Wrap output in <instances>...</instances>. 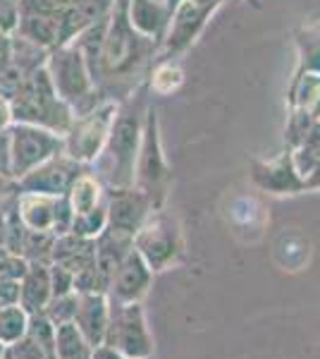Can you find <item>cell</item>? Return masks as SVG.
Masks as SVG:
<instances>
[{"mask_svg": "<svg viewBox=\"0 0 320 359\" xmlns=\"http://www.w3.org/2000/svg\"><path fill=\"white\" fill-rule=\"evenodd\" d=\"M148 103L151 98L144 96L141 86L122 98L106 147L89 165L108 189L134 187L139 149H141L144 137V115H146Z\"/></svg>", "mask_w": 320, "mask_h": 359, "instance_id": "cell-1", "label": "cell"}, {"mask_svg": "<svg viewBox=\"0 0 320 359\" xmlns=\"http://www.w3.org/2000/svg\"><path fill=\"white\" fill-rule=\"evenodd\" d=\"M10 106H13L15 123L39 125L62 137L74 123V111L57 96L46 65L34 69L22 82V86L10 98Z\"/></svg>", "mask_w": 320, "mask_h": 359, "instance_id": "cell-2", "label": "cell"}, {"mask_svg": "<svg viewBox=\"0 0 320 359\" xmlns=\"http://www.w3.org/2000/svg\"><path fill=\"white\" fill-rule=\"evenodd\" d=\"M46 67H48V74L53 79L57 96L72 108L74 118L91 111L103 98V94L98 91V86L94 82V74H91L84 55L74 46V41L55 46L48 53Z\"/></svg>", "mask_w": 320, "mask_h": 359, "instance_id": "cell-3", "label": "cell"}, {"mask_svg": "<svg viewBox=\"0 0 320 359\" xmlns=\"http://www.w3.org/2000/svg\"><path fill=\"white\" fill-rule=\"evenodd\" d=\"M170 177L172 168L167 163L165 147H162L158 108L151 101L146 115H144V137L141 149H139L134 187H139L144 194H148V199L153 201L155 208H162L167 199V189H170Z\"/></svg>", "mask_w": 320, "mask_h": 359, "instance_id": "cell-4", "label": "cell"}, {"mask_svg": "<svg viewBox=\"0 0 320 359\" xmlns=\"http://www.w3.org/2000/svg\"><path fill=\"white\" fill-rule=\"evenodd\" d=\"M134 252L148 264L153 273L172 269L184 254V235L177 218L162 208H155L146 223L134 235Z\"/></svg>", "mask_w": 320, "mask_h": 359, "instance_id": "cell-5", "label": "cell"}, {"mask_svg": "<svg viewBox=\"0 0 320 359\" xmlns=\"http://www.w3.org/2000/svg\"><path fill=\"white\" fill-rule=\"evenodd\" d=\"M120 101L115 98H101L91 111L74 118L72 127L62 137L65 151L69 158H74L81 165H91L98 158V154L106 147L110 130H113L115 115H118Z\"/></svg>", "mask_w": 320, "mask_h": 359, "instance_id": "cell-6", "label": "cell"}, {"mask_svg": "<svg viewBox=\"0 0 320 359\" xmlns=\"http://www.w3.org/2000/svg\"><path fill=\"white\" fill-rule=\"evenodd\" d=\"M103 343L113 345L127 359L153 357V335L148 331L146 311L141 302H110L108 331Z\"/></svg>", "mask_w": 320, "mask_h": 359, "instance_id": "cell-7", "label": "cell"}, {"mask_svg": "<svg viewBox=\"0 0 320 359\" xmlns=\"http://www.w3.org/2000/svg\"><path fill=\"white\" fill-rule=\"evenodd\" d=\"M223 3L225 0H182L174 8L170 27L160 43V60H177L182 53H187Z\"/></svg>", "mask_w": 320, "mask_h": 359, "instance_id": "cell-8", "label": "cell"}, {"mask_svg": "<svg viewBox=\"0 0 320 359\" xmlns=\"http://www.w3.org/2000/svg\"><path fill=\"white\" fill-rule=\"evenodd\" d=\"M10 142H13V180L27 175L65 147L62 135L29 123H15L10 127Z\"/></svg>", "mask_w": 320, "mask_h": 359, "instance_id": "cell-9", "label": "cell"}, {"mask_svg": "<svg viewBox=\"0 0 320 359\" xmlns=\"http://www.w3.org/2000/svg\"><path fill=\"white\" fill-rule=\"evenodd\" d=\"M86 165L77 163L74 158H69L65 151L55 154L53 158L43 161L34 170H29L27 175H22L17 182L20 192H36V194H48V196H62L69 192L72 182L79 177V172Z\"/></svg>", "mask_w": 320, "mask_h": 359, "instance_id": "cell-10", "label": "cell"}, {"mask_svg": "<svg viewBox=\"0 0 320 359\" xmlns=\"http://www.w3.org/2000/svg\"><path fill=\"white\" fill-rule=\"evenodd\" d=\"M251 180L256 187L275 196L306 192V182L301 172L296 170L289 149H284L282 154L272 156V158H256L251 163Z\"/></svg>", "mask_w": 320, "mask_h": 359, "instance_id": "cell-11", "label": "cell"}, {"mask_svg": "<svg viewBox=\"0 0 320 359\" xmlns=\"http://www.w3.org/2000/svg\"><path fill=\"white\" fill-rule=\"evenodd\" d=\"M153 211V201L139 187L108 189V228L134 237Z\"/></svg>", "mask_w": 320, "mask_h": 359, "instance_id": "cell-12", "label": "cell"}, {"mask_svg": "<svg viewBox=\"0 0 320 359\" xmlns=\"http://www.w3.org/2000/svg\"><path fill=\"white\" fill-rule=\"evenodd\" d=\"M153 276L155 273L148 269V264L132 249V252L125 257V262L118 266L115 276L110 278V285L106 292L108 299L110 302H120V304L141 302V299L148 294Z\"/></svg>", "mask_w": 320, "mask_h": 359, "instance_id": "cell-13", "label": "cell"}, {"mask_svg": "<svg viewBox=\"0 0 320 359\" xmlns=\"http://www.w3.org/2000/svg\"><path fill=\"white\" fill-rule=\"evenodd\" d=\"M127 20L141 36L151 39L160 48L172 20V8L167 0H130Z\"/></svg>", "mask_w": 320, "mask_h": 359, "instance_id": "cell-14", "label": "cell"}, {"mask_svg": "<svg viewBox=\"0 0 320 359\" xmlns=\"http://www.w3.org/2000/svg\"><path fill=\"white\" fill-rule=\"evenodd\" d=\"M110 318V299L106 292H81L77 314H74V326L91 345H101L106 340Z\"/></svg>", "mask_w": 320, "mask_h": 359, "instance_id": "cell-15", "label": "cell"}, {"mask_svg": "<svg viewBox=\"0 0 320 359\" xmlns=\"http://www.w3.org/2000/svg\"><path fill=\"white\" fill-rule=\"evenodd\" d=\"M115 0H74L60 13V43H69L84 32L86 27L96 25L103 17H110Z\"/></svg>", "mask_w": 320, "mask_h": 359, "instance_id": "cell-16", "label": "cell"}, {"mask_svg": "<svg viewBox=\"0 0 320 359\" xmlns=\"http://www.w3.org/2000/svg\"><path fill=\"white\" fill-rule=\"evenodd\" d=\"M94 242H96V269L108 287L110 278L115 276L118 266L125 262V257L134 249V237L120 233V230L106 228Z\"/></svg>", "mask_w": 320, "mask_h": 359, "instance_id": "cell-17", "label": "cell"}, {"mask_svg": "<svg viewBox=\"0 0 320 359\" xmlns=\"http://www.w3.org/2000/svg\"><path fill=\"white\" fill-rule=\"evenodd\" d=\"M53 297L50 287V264L32 262L27 276L20 280V304L32 314H43L46 304Z\"/></svg>", "mask_w": 320, "mask_h": 359, "instance_id": "cell-18", "label": "cell"}, {"mask_svg": "<svg viewBox=\"0 0 320 359\" xmlns=\"http://www.w3.org/2000/svg\"><path fill=\"white\" fill-rule=\"evenodd\" d=\"M13 34L46 50H53L60 43V15H20Z\"/></svg>", "mask_w": 320, "mask_h": 359, "instance_id": "cell-19", "label": "cell"}, {"mask_svg": "<svg viewBox=\"0 0 320 359\" xmlns=\"http://www.w3.org/2000/svg\"><path fill=\"white\" fill-rule=\"evenodd\" d=\"M15 204L27 230H48V233H53L55 196L36 194V192H20V189H17Z\"/></svg>", "mask_w": 320, "mask_h": 359, "instance_id": "cell-20", "label": "cell"}, {"mask_svg": "<svg viewBox=\"0 0 320 359\" xmlns=\"http://www.w3.org/2000/svg\"><path fill=\"white\" fill-rule=\"evenodd\" d=\"M67 199L74 208V216H79V213H86V211H91V208L101 206L103 201L108 199V187L98 180L96 172L86 165L84 170L79 172V177L72 182V187H69Z\"/></svg>", "mask_w": 320, "mask_h": 359, "instance_id": "cell-21", "label": "cell"}, {"mask_svg": "<svg viewBox=\"0 0 320 359\" xmlns=\"http://www.w3.org/2000/svg\"><path fill=\"white\" fill-rule=\"evenodd\" d=\"M91 352H94V345L81 335L74 321L55 326L53 359H91Z\"/></svg>", "mask_w": 320, "mask_h": 359, "instance_id": "cell-22", "label": "cell"}, {"mask_svg": "<svg viewBox=\"0 0 320 359\" xmlns=\"http://www.w3.org/2000/svg\"><path fill=\"white\" fill-rule=\"evenodd\" d=\"M184 82V72L179 67L177 60H155L153 67L148 72V91L158 96L174 94V91L182 86Z\"/></svg>", "mask_w": 320, "mask_h": 359, "instance_id": "cell-23", "label": "cell"}, {"mask_svg": "<svg viewBox=\"0 0 320 359\" xmlns=\"http://www.w3.org/2000/svg\"><path fill=\"white\" fill-rule=\"evenodd\" d=\"M29 328V311L20 302L0 306V343L5 347L17 343L27 335Z\"/></svg>", "mask_w": 320, "mask_h": 359, "instance_id": "cell-24", "label": "cell"}, {"mask_svg": "<svg viewBox=\"0 0 320 359\" xmlns=\"http://www.w3.org/2000/svg\"><path fill=\"white\" fill-rule=\"evenodd\" d=\"M296 50H299V67H296V72L320 74V25L304 27L296 34Z\"/></svg>", "mask_w": 320, "mask_h": 359, "instance_id": "cell-25", "label": "cell"}, {"mask_svg": "<svg viewBox=\"0 0 320 359\" xmlns=\"http://www.w3.org/2000/svg\"><path fill=\"white\" fill-rule=\"evenodd\" d=\"M106 228H108V199L103 201L101 206L74 216V223H72V233L79 237H86V240H96Z\"/></svg>", "mask_w": 320, "mask_h": 359, "instance_id": "cell-26", "label": "cell"}, {"mask_svg": "<svg viewBox=\"0 0 320 359\" xmlns=\"http://www.w3.org/2000/svg\"><path fill=\"white\" fill-rule=\"evenodd\" d=\"M313 123H316V120L308 115V111H301V108H289L287 130H284V142H287V149L299 147V144L308 137Z\"/></svg>", "mask_w": 320, "mask_h": 359, "instance_id": "cell-27", "label": "cell"}, {"mask_svg": "<svg viewBox=\"0 0 320 359\" xmlns=\"http://www.w3.org/2000/svg\"><path fill=\"white\" fill-rule=\"evenodd\" d=\"M77 304H79V292H69V294H60V297H50V302L46 304L43 314L60 326V323H69L74 321V314H77Z\"/></svg>", "mask_w": 320, "mask_h": 359, "instance_id": "cell-28", "label": "cell"}, {"mask_svg": "<svg viewBox=\"0 0 320 359\" xmlns=\"http://www.w3.org/2000/svg\"><path fill=\"white\" fill-rule=\"evenodd\" d=\"M5 359H50V355L32 338V335H25V338H20L17 343L8 345Z\"/></svg>", "mask_w": 320, "mask_h": 359, "instance_id": "cell-29", "label": "cell"}, {"mask_svg": "<svg viewBox=\"0 0 320 359\" xmlns=\"http://www.w3.org/2000/svg\"><path fill=\"white\" fill-rule=\"evenodd\" d=\"M50 287H53V297L74 292V273L60 264H50Z\"/></svg>", "mask_w": 320, "mask_h": 359, "instance_id": "cell-30", "label": "cell"}, {"mask_svg": "<svg viewBox=\"0 0 320 359\" xmlns=\"http://www.w3.org/2000/svg\"><path fill=\"white\" fill-rule=\"evenodd\" d=\"M0 177L13 180V142H10V130L0 132Z\"/></svg>", "mask_w": 320, "mask_h": 359, "instance_id": "cell-31", "label": "cell"}, {"mask_svg": "<svg viewBox=\"0 0 320 359\" xmlns=\"http://www.w3.org/2000/svg\"><path fill=\"white\" fill-rule=\"evenodd\" d=\"M20 302V280L0 276V304Z\"/></svg>", "mask_w": 320, "mask_h": 359, "instance_id": "cell-32", "label": "cell"}, {"mask_svg": "<svg viewBox=\"0 0 320 359\" xmlns=\"http://www.w3.org/2000/svg\"><path fill=\"white\" fill-rule=\"evenodd\" d=\"M13 65V32L0 29V74Z\"/></svg>", "mask_w": 320, "mask_h": 359, "instance_id": "cell-33", "label": "cell"}, {"mask_svg": "<svg viewBox=\"0 0 320 359\" xmlns=\"http://www.w3.org/2000/svg\"><path fill=\"white\" fill-rule=\"evenodd\" d=\"M17 5H20V0H0V29H8V32L15 29Z\"/></svg>", "mask_w": 320, "mask_h": 359, "instance_id": "cell-34", "label": "cell"}, {"mask_svg": "<svg viewBox=\"0 0 320 359\" xmlns=\"http://www.w3.org/2000/svg\"><path fill=\"white\" fill-rule=\"evenodd\" d=\"M15 125V115H13V106H10V101L0 94V132L3 130H10V127Z\"/></svg>", "mask_w": 320, "mask_h": 359, "instance_id": "cell-35", "label": "cell"}, {"mask_svg": "<svg viewBox=\"0 0 320 359\" xmlns=\"http://www.w3.org/2000/svg\"><path fill=\"white\" fill-rule=\"evenodd\" d=\"M91 359H127V357L122 355L120 350H115L113 345L101 343V345L94 347V352H91Z\"/></svg>", "mask_w": 320, "mask_h": 359, "instance_id": "cell-36", "label": "cell"}, {"mask_svg": "<svg viewBox=\"0 0 320 359\" xmlns=\"http://www.w3.org/2000/svg\"><path fill=\"white\" fill-rule=\"evenodd\" d=\"M311 189H320V161L311 170V175L306 177V192H311Z\"/></svg>", "mask_w": 320, "mask_h": 359, "instance_id": "cell-37", "label": "cell"}, {"mask_svg": "<svg viewBox=\"0 0 320 359\" xmlns=\"http://www.w3.org/2000/svg\"><path fill=\"white\" fill-rule=\"evenodd\" d=\"M17 189V182L15 180H8V177H0V204L8 199V192Z\"/></svg>", "mask_w": 320, "mask_h": 359, "instance_id": "cell-38", "label": "cell"}, {"mask_svg": "<svg viewBox=\"0 0 320 359\" xmlns=\"http://www.w3.org/2000/svg\"><path fill=\"white\" fill-rule=\"evenodd\" d=\"M127 5H130V0H115V8L118 10H127Z\"/></svg>", "mask_w": 320, "mask_h": 359, "instance_id": "cell-39", "label": "cell"}, {"mask_svg": "<svg viewBox=\"0 0 320 359\" xmlns=\"http://www.w3.org/2000/svg\"><path fill=\"white\" fill-rule=\"evenodd\" d=\"M167 3H170V8H172V13H174V8H177V5L182 3V0H167Z\"/></svg>", "mask_w": 320, "mask_h": 359, "instance_id": "cell-40", "label": "cell"}, {"mask_svg": "<svg viewBox=\"0 0 320 359\" xmlns=\"http://www.w3.org/2000/svg\"><path fill=\"white\" fill-rule=\"evenodd\" d=\"M5 350H8V347H5L3 343H0V359H5Z\"/></svg>", "mask_w": 320, "mask_h": 359, "instance_id": "cell-41", "label": "cell"}, {"mask_svg": "<svg viewBox=\"0 0 320 359\" xmlns=\"http://www.w3.org/2000/svg\"><path fill=\"white\" fill-rule=\"evenodd\" d=\"M141 359H153V357H141Z\"/></svg>", "mask_w": 320, "mask_h": 359, "instance_id": "cell-42", "label": "cell"}]
</instances>
